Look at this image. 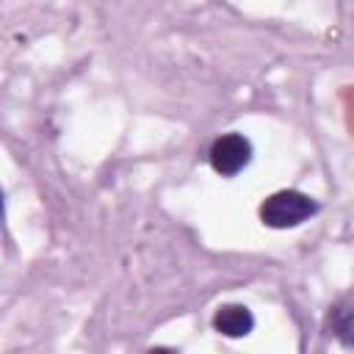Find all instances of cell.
<instances>
[{
	"mask_svg": "<svg viewBox=\"0 0 354 354\" xmlns=\"http://www.w3.org/2000/svg\"><path fill=\"white\" fill-rule=\"evenodd\" d=\"M315 210H318V205H315L307 194H299V191H277V194H271V196L260 205V218H263V224H268V227L285 230V227L301 224V221L310 218Z\"/></svg>",
	"mask_w": 354,
	"mask_h": 354,
	"instance_id": "obj_1",
	"label": "cell"
},
{
	"mask_svg": "<svg viewBox=\"0 0 354 354\" xmlns=\"http://www.w3.org/2000/svg\"><path fill=\"white\" fill-rule=\"evenodd\" d=\"M249 158H252V144L241 133H227V136L216 138L210 147V163L224 177L238 174L249 163Z\"/></svg>",
	"mask_w": 354,
	"mask_h": 354,
	"instance_id": "obj_2",
	"label": "cell"
},
{
	"mask_svg": "<svg viewBox=\"0 0 354 354\" xmlns=\"http://www.w3.org/2000/svg\"><path fill=\"white\" fill-rule=\"evenodd\" d=\"M213 326H216V332H221V335H227V337H243V335L252 332L254 315H252L249 307H243V304H224V307L216 310Z\"/></svg>",
	"mask_w": 354,
	"mask_h": 354,
	"instance_id": "obj_3",
	"label": "cell"
},
{
	"mask_svg": "<svg viewBox=\"0 0 354 354\" xmlns=\"http://www.w3.org/2000/svg\"><path fill=\"white\" fill-rule=\"evenodd\" d=\"M0 216H3V191H0Z\"/></svg>",
	"mask_w": 354,
	"mask_h": 354,
	"instance_id": "obj_4",
	"label": "cell"
}]
</instances>
